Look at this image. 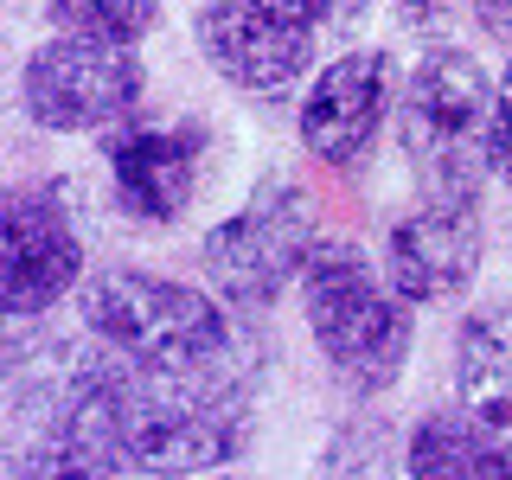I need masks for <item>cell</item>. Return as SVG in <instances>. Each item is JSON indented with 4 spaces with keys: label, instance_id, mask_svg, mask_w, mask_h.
Returning <instances> with one entry per match:
<instances>
[{
    "label": "cell",
    "instance_id": "6da1fadb",
    "mask_svg": "<svg viewBox=\"0 0 512 480\" xmlns=\"http://www.w3.org/2000/svg\"><path fill=\"white\" fill-rule=\"evenodd\" d=\"M52 436L32 474H205L244 448V391L224 372H141L96 346L64 372Z\"/></svg>",
    "mask_w": 512,
    "mask_h": 480
},
{
    "label": "cell",
    "instance_id": "7a4b0ae2",
    "mask_svg": "<svg viewBox=\"0 0 512 480\" xmlns=\"http://www.w3.org/2000/svg\"><path fill=\"white\" fill-rule=\"evenodd\" d=\"M84 327L96 346L141 372H224L231 359V314L205 288L148 276V269H103L84 282Z\"/></svg>",
    "mask_w": 512,
    "mask_h": 480
},
{
    "label": "cell",
    "instance_id": "3957f363",
    "mask_svg": "<svg viewBox=\"0 0 512 480\" xmlns=\"http://www.w3.org/2000/svg\"><path fill=\"white\" fill-rule=\"evenodd\" d=\"M397 103V148L404 167L423 180L429 199H468L487 180V109L493 84L468 52H436L416 58L410 84L391 90Z\"/></svg>",
    "mask_w": 512,
    "mask_h": 480
},
{
    "label": "cell",
    "instance_id": "277c9868",
    "mask_svg": "<svg viewBox=\"0 0 512 480\" xmlns=\"http://www.w3.org/2000/svg\"><path fill=\"white\" fill-rule=\"evenodd\" d=\"M301 295H308L314 346L327 352L346 391H384L410 359V308L391 295L372 263L352 244H308L301 256Z\"/></svg>",
    "mask_w": 512,
    "mask_h": 480
},
{
    "label": "cell",
    "instance_id": "5b68a950",
    "mask_svg": "<svg viewBox=\"0 0 512 480\" xmlns=\"http://www.w3.org/2000/svg\"><path fill=\"white\" fill-rule=\"evenodd\" d=\"M141 58L128 39H103V32H71L58 26L39 52L26 58L20 96L26 116L52 135H90V128H109L116 116L141 103Z\"/></svg>",
    "mask_w": 512,
    "mask_h": 480
},
{
    "label": "cell",
    "instance_id": "8992f818",
    "mask_svg": "<svg viewBox=\"0 0 512 480\" xmlns=\"http://www.w3.org/2000/svg\"><path fill=\"white\" fill-rule=\"evenodd\" d=\"M314 244V212L288 180H269L237 218H224L205 237V282L218 288V301L237 308H269L288 282H295L301 256Z\"/></svg>",
    "mask_w": 512,
    "mask_h": 480
},
{
    "label": "cell",
    "instance_id": "52a82bcc",
    "mask_svg": "<svg viewBox=\"0 0 512 480\" xmlns=\"http://www.w3.org/2000/svg\"><path fill=\"white\" fill-rule=\"evenodd\" d=\"M205 64L250 96H276L308 71L320 26L301 0H205L192 20Z\"/></svg>",
    "mask_w": 512,
    "mask_h": 480
},
{
    "label": "cell",
    "instance_id": "ba28073f",
    "mask_svg": "<svg viewBox=\"0 0 512 480\" xmlns=\"http://www.w3.org/2000/svg\"><path fill=\"white\" fill-rule=\"evenodd\" d=\"M205 128L186 116H116L103 128V167L116 205L141 224H173L199 192Z\"/></svg>",
    "mask_w": 512,
    "mask_h": 480
},
{
    "label": "cell",
    "instance_id": "9c48e42d",
    "mask_svg": "<svg viewBox=\"0 0 512 480\" xmlns=\"http://www.w3.org/2000/svg\"><path fill=\"white\" fill-rule=\"evenodd\" d=\"M84 276V237L52 192H0V314H45Z\"/></svg>",
    "mask_w": 512,
    "mask_h": 480
},
{
    "label": "cell",
    "instance_id": "30bf717a",
    "mask_svg": "<svg viewBox=\"0 0 512 480\" xmlns=\"http://www.w3.org/2000/svg\"><path fill=\"white\" fill-rule=\"evenodd\" d=\"M480 218L468 199H429L423 212L397 218L384 237V288H391L404 308H436L455 301L461 288L480 276Z\"/></svg>",
    "mask_w": 512,
    "mask_h": 480
},
{
    "label": "cell",
    "instance_id": "8fae6325",
    "mask_svg": "<svg viewBox=\"0 0 512 480\" xmlns=\"http://www.w3.org/2000/svg\"><path fill=\"white\" fill-rule=\"evenodd\" d=\"M384 116H391V58L346 52L301 96V148L327 167H359L372 154Z\"/></svg>",
    "mask_w": 512,
    "mask_h": 480
},
{
    "label": "cell",
    "instance_id": "7c38bea8",
    "mask_svg": "<svg viewBox=\"0 0 512 480\" xmlns=\"http://www.w3.org/2000/svg\"><path fill=\"white\" fill-rule=\"evenodd\" d=\"M455 397L493 429H512V295L480 301L455 333Z\"/></svg>",
    "mask_w": 512,
    "mask_h": 480
},
{
    "label": "cell",
    "instance_id": "4fadbf2b",
    "mask_svg": "<svg viewBox=\"0 0 512 480\" xmlns=\"http://www.w3.org/2000/svg\"><path fill=\"white\" fill-rule=\"evenodd\" d=\"M404 468L416 480H512V442L468 410H436L416 423Z\"/></svg>",
    "mask_w": 512,
    "mask_h": 480
},
{
    "label": "cell",
    "instance_id": "5bb4252c",
    "mask_svg": "<svg viewBox=\"0 0 512 480\" xmlns=\"http://www.w3.org/2000/svg\"><path fill=\"white\" fill-rule=\"evenodd\" d=\"M45 352H52V346H45L39 333H32V314H0V384H13V378L39 372Z\"/></svg>",
    "mask_w": 512,
    "mask_h": 480
},
{
    "label": "cell",
    "instance_id": "9a60e30c",
    "mask_svg": "<svg viewBox=\"0 0 512 480\" xmlns=\"http://www.w3.org/2000/svg\"><path fill=\"white\" fill-rule=\"evenodd\" d=\"M487 167L512 186V71L500 77V90H493V109H487Z\"/></svg>",
    "mask_w": 512,
    "mask_h": 480
},
{
    "label": "cell",
    "instance_id": "2e32d148",
    "mask_svg": "<svg viewBox=\"0 0 512 480\" xmlns=\"http://www.w3.org/2000/svg\"><path fill=\"white\" fill-rule=\"evenodd\" d=\"M474 13H480V26H487L493 39L512 45V0H474Z\"/></svg>",
    "mask_w": 512,
    "mask_h": 480
},
{
    "label": "cell",
    "instance_id": "e0dca14e",
    "mask_svg": "<svg viewBox=\"0 0 512 480\" xmlns=\"http://www.w3.org/2000/svg\"><path fill=\"white\" fill-rule=\"evenodd\" d=\"M7 468H13V461H7V448H0V474H7Z\"/></svg>",
    "mask_w": 512,
    "mask_h": 480
},
{
    "label": "cell",
    "instance_id": "ac0fdd59",
    "mask_svg": "<svg viewBox=\"0 0 512 480\" xmlns=\"http://www.w3.org/2000/svg\"><path fill=\"white\" fill-rule=\"evenodd\" d=\"M404 7H429V0H404Z\"/></svg>",
    "mask_w": 512,
    "mask_h": 480
}]
</instances>
